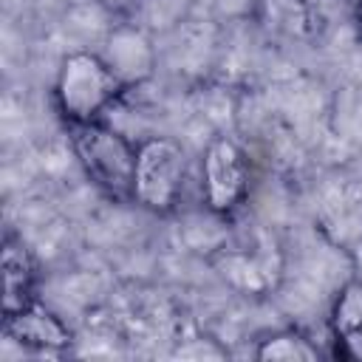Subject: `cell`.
<instances>
[{
  "mask_svg": "<svg viewBox=\"0 0 362 362\" xmlns=\"http://www.w3.org/2000/svg\"><path fill=\"white\" fill-rule=\"evenodd\" d=\"M320 223L325 235L351 252L362 240V195L354 192L348 184L331 189L320 206Z\"/></svg>",
  "mask_w": 362,
  "mask_h": 362,
  "instance_id": "cell-10",
  "label": "cell"
},
{
  "mask_svg": "<svg viewBox=\"0 0 362 362\" xmlns=\"http://www.w3.org/2000/svg\"><path fill=\"white\" fill-rule=\"evenodd\" d=\"M65 130L71 150L90 184L113 201H133L139 144H133L122 130L105 124L102 119L65 124Z\"/></svg>",
  "mask_w": 362,
  "mask_h": 362,
  "instance_id": "cell-1",
  "label": "cell"
},
{
  "mask_svg": "<svg viewBox=\"0 0 362 362\" xmlns=\"http://www.w3.org/2000/svg\"><path fill=\"white\" fill-rule=\"evenodd\" d=\"M124 82L113 74L102 54L68 51L54 79V105L65 124L96 122L124 93Z\"/></svg>",
  "mask_w": 362,
  "mask_h": 362,
  "instance_id": "cell-2",
  "label": "cell"
},
{
  "mask_svg": "<svg viewBox=\"0 0 362 362\" xmlns=\"http://www.w3.org/2000/svg\"><path fill=\"white\" fill-rule=\"evenodd\" d=\"M187 181V150L170 136H150L139 141L133 204L153 215H173L181 204Z\"/></svg>",
  "mask_w": 362,
  "mask_h": 362,
  "instance_id": "cell-3",
  "label": "cell"
},
{
  "mask_svg": "<svg viewBox=\"0 0 362 362\" xmlns=\"http://www.w3.org/2000/svg\"><path fill=\"white\" fill-rule=\"evenodd\" d=\"M266 6H269V17L274 20V25L291 34H303L305 25L311 23L305 0H266Z\"/></svg>",
  "mask_w": 362,
  "mask_h": 362,
  "instance_id": "cell-12",
  "label": "cell"
},
{
  "mask_svg": "<svg viewBox=\"0 0 362 362\" xmlns=\"http://www.w3.org/2000/svg\"><path fill=\"white\" fill-rule=\"evenodd\" d=\"M215 269L229 286H235L246 294H266L277 286L283 260H280L274 240L260 235L252 243L218 246Z\"/></svg>",
  "mask_w": 362,
  "mask_h": 362,
  "instance_id": "cell-5",
  "label": "cell"
},
{
  "mask_svg": "<svg viewBox=\"0 0 362 362\" xmlns=\"http://www.w3.org/2000/svg\"><path fill=\"white\" fill-rule=\"evenodd\" d=\"M255 356L260 362H317L322 351L308 334L297 328H280L257 339Z\"/></svg>",
  "mask_w": 362,
  "mask_h": 362,
  "instance_id": "cell-11",
  "label": "cell"
},
{
  "mask_svg": "<svg viewBox=\"0 0 362 362\" xmlns=\"http://www.w3.org/2000/svg\"><path fill=\"white\" fill-rule=\"evenodd\" d=\"M3 334L14 339L17 345L28 351H48V354H62L74 345V331L62 317H57L48 305L40 300L28 303L25 308L6 314L3 317Z\"/></svg>",
  "mask_w": 362,
  "mask_h": 362,
  "instance_id": "cell-7",
  "label": "cell"
},
{
  "mask_svg": "<svg viewBox=\"0 0 362 362\" xmlns=\"http://www.w3.org/2000/svg\"><path fill=\"white\" fill-rule=\"evenodd\" d=\"M96 3H102L107 11H113V14H124L130 6H133V0H96Z\"/></svg>",
  "mask_w": 362,
  "mask_h": 362,
  "instance_id": "cell-13",
  "label": "cell"
},
{
  "mask_svg": "<svg viewBox=\"0 0 362 362\" xmlns=\"http://www.w3.org/2000/svg\"><path fill=\"white\" fill-rule=\"evenodd\" d=\"M252 192V161L246 150L229 139L215 136L201 153V195L204 206L218 215H235Z\"/></svg>",
  "mask_w": 362,
  "mask_h": 362,
  "instance_id": "cell-4",
  "label": "cell"
},
{
  "mask_svg": "<svg viewBox=\"0 0 362 362\" xmlns=\"http://www.w3.org/2000/svg\"><path fill=\"white\" fill-rule=\"evenodd\" d=\"M356 28H359V37H362V0L356 3Z\"/></svg>",
  "mask_w": 362,
  "mask_h": 362,
  "instance_id": "cell-14",
  "label": "cell"
},
{
  "mask_svg": "<svg viewBox=\"0 0 362 362\" xmlns=\"http://www.w3.org/2000/svg\"><path fill=\"white\" fill-rule=\"evenodd\" d=\"M0 274H3V317L25 308L37 300V260L28 249V243L6 229L3 246H0Z\"/></svg>",
  "mask_w": 362,
  "mask_h": 362,
  "instance_id": "cell-8",
  "label": "cell"
},
{
  "mask_svg": "<svg viewBox=\"0 0 362 362\" xmlns=\"http://www.w3.org/2000/svg\"><path fill=\"white\" fill-rule=\"evenodd\" d=\"M102 57L124 88L141 85L156 74V45L147 31L130 20H122L107 31Z\"/></svg>",
  "mask_w": 362,
  "mask_h": 362,
  "instance_id": "cell-6",
  "label": "cell"
},
{
  "mask_svg": "<svg viewBox=\"0 0 362 362\" xmlns=\"http://www.w3.org/2000/svg\"><path fill=\"white\" fill-rule=\"evenodd\" d=\"M328 328L337 354L362 362V277H354L339 288L328 314Z\"/></svg>",
  "mask_w": 362,
  "mask_h": 362,
  "instance_id": "cell-9",
  "label": "cell"
}]
</instances>
